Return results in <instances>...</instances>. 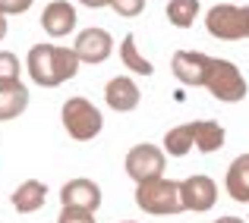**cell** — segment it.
I'll return each mask as SVG.
<instances>
[{
    "instance_id": "6da1fadb",
    "label": "cell",
    "mask_w": 249,
    "mask_h": 223,
    "mask_svg": "<svg viewBox=\"0 0 249 223\" xmlns=\"http://www.w3.org/2000/svg\"><path fill=\"white\" fill-rule=\"evenodd\" d=\"M79 57L73 48H60V44H35L25 57V66L35 85L41 88H60L79 73Z\"/></svg>"
},
{
    "instance_id": "7a4b0ae2",
    "label": "cell",
    "mask_w": 249,
    "mask_h": 223,
    "mask_svg": "<svg viewBox=\"0 0 249 223\" xmlns=\"http://www.w3.org/2000/svg\"><path fill=\"white\" fill-rule=\"evenodd\" d=\"M136 205L142 207L145 214H155V217H167V214H180L183 201H180V182L167 179H152L136 186Z\"/></svg>"
},
{
    "instance_id": "3957f363",
    "label": "cell",
    "mask_w": 249,
    "mask_h": 223,
    "mask_svg": "<svg viewBox=\"0 0 249 223\" xmlns=\"http://www.w3.org/2000/svg\"><path fill=\"white\" fill-rule=\"evenodd\" d=\"M60 120H63V129L70 132L73 142H91L104 126L101 110H98L89 97H70V101H63Z\"/></svg>"
},
{
    "instance_id": "277c9868",
    "label": "cell",
    "mask_w": 249,
    "mask_h": 223,
    "mask_svg": "<svg viewBox=\"0 0 249 223\" xmlns=\"http://www.w3.org/2000/svg\"><path fill=\"white\" fill-rule=\"evenodd\" d=\"M202 88H208V95L218 97V101H224V104H237V101L246 97V79L231 60L212 57V60H208V73H205V85H202Z\"/></svg>"
},
{
    "instance_id": "5b68a950",
    "label": "cell",
    "mask_w": 249,
    "mask_h": 223,
    "mask_svg": "<svg viewBox=\"0 0 249 223\" xmlns=\"http://www.w3.org/2000/svg\"><path fill=\"white\" fill-rule=\"evenodd\" d=\"M205 29L218 41H243L249 38V6L218 3L205 13Z\"/></svg>"
},
{
    "instance_id": "8992f818",
    "label": "cell",
    "mask_w": 249,
    "mask_h": 223,
    "mask_svg": "<svg viewBox=\"0 0 249 223\" xmlns=\"http://www.w3.org/2000/svg\"><path fill=\"white\" fill-rule=\"evenodd\" d=\"M123 167H126L129 179H133L136 186H142V182H152V179H161V176H164L167 154H164V148L142 142V145H133V148L126 151Z\"/></svg>"
},
{
    "instance_id": "52a82bcc",
    "label": "cell",
    "mask_w": 249,
    "mask_h": 223,
    "mask_svg": "<svg viewBox=\"0 0 249 223\" xmlns=\"http://www.w3.org/2000/svg\"><path fill=\"white\" fill-rule=\"evenodd\" d=\"M180 201H183V211H193V214L212 211L214 201H218V186H214V179L205 176V173L186 176V179L180 182Z\"/></svg>"
},
{
    "instance_id": "ba28073f",
    "label": "cell",
    "mask_w": 249,
    "mask_h": 223,
    "mask_svg": "<svg viewBox=\"0 0 249 223\" xmlns=\"http://www.w3.org/2000/svg\"><path fill=\"white\" fill-rule=\"evenodd\" d=\"M73 50H76V57H79L82 63L98 66V63H104L110 57V50H114V38H110L107 29H85V32L76 35Z\"/></svg>"
},
{
    "instance_id": "9c48e42d",
    "label": "cell",
    "mask_w": 249,
    "mask_h": 223,
    "mask_svg": "<svg viewBox=\"0 0 249 223\" xmlns=\"http://www.w3.org/2000/svg\"><path fill=\"white\" fill-rule=\"evenodd\" d=\"M208 60H212V57L202 54V50H177V54L170 57V69H174V76L180 79L183 85L199 88V85H205Z\"/></svg>"
},
{
    "instance_id": "30bf717a",
    "label": "cell",
    "mask_w": 249,
    "mask_h": 223,
    "mask_svg": "<svg viewBox=\"0 0 249 223\" xmlns=\"http://www.w3.org/2000/svg\"><path fill=\"white\" fill-rule=\"evenodd\" d=\"M104 101H107V107L117 110V113H129V110H136L139 101H142L139 85H136L129 76H114L107 85H104Z\"/></svg>"
},
{
    "instance_id": "8fae6325",
    "label": "cell",
    "mask_w": 249,
    "mask_h": 223,
    "mask_svg": "<svg viewBox=\"0 0 249 223\" xmlns=\"http://www.w3.org/2000/svg\"><path fill=\"white\" fill-rule=\"evenodd\" d=\"M60 205L63 207H85V211H98L101 207V189L91 179H70L60 189Z\"/></svg>"
},
{
    "instance_id": "7c38bea8",
    "label": "cell",
    "mask_w": 249,
    "mask_h": 223,
    "mask_svg": "<svg viewBox=\"0 0 249 223\" xmlns=\"http://www.w3.org/2000/svg\"><path fill=\"white\" fill-rule=\"evenodd\" d=\"M41 29L51 38H63L76 29V10L70 0H51L41 13Z\"/></svg>"
},
{
    "instance_id": "4fadbf2b",
    "label": "cell",
    "mask_w": 249,
    "mask_h": 223,
    "mask_svg": "<svg viewBox=\"0 0 249 223\" xmlns=\"http://www.w3.org/2000/svg\"><path fill=\"white\" fill-rule=\"evenodd\" d=\"M29 107V88L22 82H0V123L22 116Z\"/></svg>"
},
{
    "instance_id": "5bb4252c",
    "label": "cell",
    "mask_w": 249,
    "mask_h": 223,
    "mask_svg": "<svg viewBox=\"0 0 249 223\" xmlns=\"http://www.w3.org/2000/svg\"><path fill=\"white\" fill-rule=\"evenodd\" d=\"M10 201L19 214H35V211H41V205L48 201V186H44L41 179H25L22 186L10 195Z\"/></svg>"
},
{
    "instance_id": "9a60e30c",
    "label": "cell",
    "mask_w": 249,
    "mask_h": 223,
    "mask_svg": "<svg viewBox=\"0 0 249 223\" xmlns=\"http://www.w3.org/2000/svg\"><path fill=\"white\" fill-rule=\"evenodd\" d=\"M224 186H227V195H231L233 201H240V205L249 201V154H240L237 160L231 163Z\"/></svg>"
},
{
    "instance_id": "2e32d148",
    "label": "cell",
    "mask_w": 249,
    "mask_h": 223,
    "mask_svg": "<svg viewBox=\"0 0 249 223\" xmlns=\"http://www.w3.org/2000/svg\"><path fill=\"white\" fill-rule=\"evenodd\" d=\"M193 135H196V148L202 154H214V151L224 148V126L214 120H196L193 123Z\"/></svg>"
},
{
    "instance_id": "e0dca14e",
    "label": "cell",
    "mask_w": 249,
    "mask_h": 223,
    "mask_svg": "<svg viewBox=\"0 0 249 223\" xmlns=\"http://www.w3.org/2000/svg\"><path fill=\"white\" fill-rule=\"evenodd\" d=\"M196 145V135H193V123H183V126H174L164 135V154L170 157H186Z\"/></svg>"
},
{
    "instance_id": "ac0fdd59",
    "label": "cell",
    "mask_w": 249,
    "mask_h": 223,
    "mask_svg": "<svg viewBox=\"0 0 249 223\" xmlns=\"http://www.w3.org/2000/svg\"><path fill=\"white\" fill-rule=\"evenodd\" d=\"M199 0H170L167 3V22L177 25V29H189L199 16Z\"/></svg>"
},
{
    "instance_id": "d6986e66",
    "label": "cell",
    "mask_w": 249,
    "mask_h": 223,
    "mask_svg": "<svg viewBox=\"0 0 249 223\" xmlns=\"http://www.w3.org/2000/svg\"><path fill=\"white\" fill-rule=\"evenodd\" d=\"M120 60L126 63V69H133V73H139V76H152L155 73V66L139 54V48H136V35H126V38H123V44H120Z\"/></svg>"
},
{
    "instance_id": "ffe728a7",
    "label": "cell",
    "mask_w": 249,
    "mask_h": 223,
    "mask_svg": "<svg viewBox=\"0 0 249 223\" xmlns=\"http://www.w3.org/2000/svg\"><path fill=\"white\" fill-rule=\"evenodd\" d=\"M0 82H19V60L10 50H0Z\"/></svg>"
},
{
    "instance_id": "44dd1931",
    "label": "cell",
    "mask_w": 249,
    "mask_h": 223,
    "mask_svg": "<svg viewBox=\"0 0 249 223\" xmlns=\"http://www.w3.org/2000/svg\"><path fill=\"white\" fill-rule=\"evenodd\" d=\"M110 10H114L117 16H123V19H133V16H139V13L145 10V0H110Z\"/></svg>"
},
{
    "instance_id": "7402d4cb",
    "label": "cell",
    "mask_w": 249,
    "mask_h": 223,
    "mask_svg": "<svg viewBox=\"0 0 249 223\" xmlns=\"http://www.w3.org/2000/svg\"><path fill=\"white\" fill-rule=\"evenodd\" d=\"M57 223H95V211H85V207H63Z\"/></svg>"
},
{
    "instance_id": "603a6c76",
    "label": "cell",
    "mask_w": 249,
    "mask_h": 223,
    "mask_svg": "<svg viewBox=\"0 0 249 223\" xmlns=\"http://www.w3.org/2000/svg\"><path fill=\"white\" fill-rule=\"evenodd\" d=\"M35 0H0V13L3 16H22Z\"/></svg>"
},
{
    "instance_id": "cb8c5ba5",
    "label": "cell",
    "mask_w": 249,
    "mask_h": 223,
    "mask_svg": "<svg viewBox=\"0 0 249 223\" xmlns=\"http://www.w3.org/2000/svg\"><path fill=\"white\" fill-rule=\"evenodd\" d=\"M82 6H89V10H101V6H110V0H79Z\"/></svg>"
},
{
    "instance_id": "d4e9b609",
    "label": "cell",
    "mask_w": 249,
    "mask_h": 223,
    "mask_svg": "<svg viewBox=\"0 0 249 223\" xmlns=\"http://www.w3.org/2000/svg\"><path fill=\"white\" fill-rule=\"evenodd\" d=\"M3 38H6V16L0 13V41H3Z\"/></svg>"
},
{
    "instance_id": "484cf974",
    "label": "cell",
    "mask_w": 249,
    "mask_h": 223,
    "mask_svg": "<svg viewBox=\"0 0 249 223\" xmlns=\"http://www.w3.org/2000/svg\"><path fill=\"white\" fill-rule=\"evenodd\" d=\"M214 223H246V220H240V217H218Z\"/></svg>"
},
{
    "instance_id": "4316f807",
    "label": "cell",
    "mask_w": 249,
    "mask_h": 223,
    "mask_svg": "<svg viewBox=\"0 0 249 223\" xmlns=\"http://www.w3.org/2000/svg\"><path fill=\"white\" fill-rule=\"evenodd\" d=\"M123 223H136V220H123Z\"/></svg>"
}]
</instances>
